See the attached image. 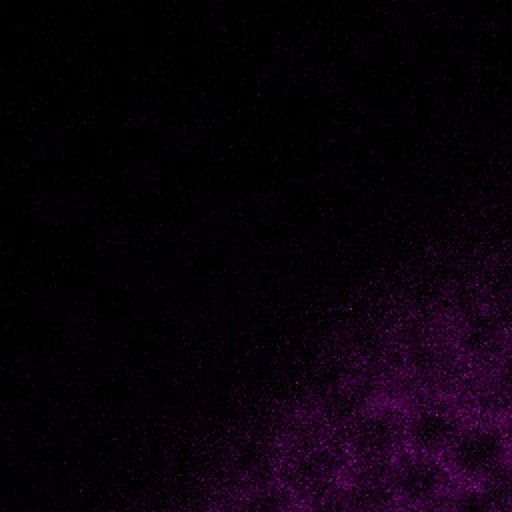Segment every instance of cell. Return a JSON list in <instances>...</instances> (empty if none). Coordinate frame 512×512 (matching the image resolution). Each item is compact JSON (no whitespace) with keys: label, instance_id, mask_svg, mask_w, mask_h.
<instances>
[{"label":"cell","instance_id":"11","mask_svg":"<svg viewBox=\"0 0 512 512\" xmlns=\"http://www.w3.org/2000/svg\"><path fill=\"white\" fill-rule=\"evenodd\" d=\"M498 420H500V426L504 430V438L508 442V450H510V456H512V406L506 408L502 412V416H498Z\"/></svg>","mask_w":512,"mask_h":512},{"label":"cell","instance_id":"1","mask_svg":"<svg viewBox=\"0 0 512 512\" xmlns=\"http://www.w3.org/2000/svg\"><path fill=\"white\" fill-rule=\"evenodd\" d=\"M352 458L338 436H324L314 442L280 450L278 480L300 500L334 484L344 482Z\"/></svg>","mask_w":512,"mask_h":512},{"label":"cell","instance_id":"7","mask_svg":"<svg viewBox=\"0 0 512 512\" xmlns=\"http://www.w3.org/2000/svg\"><path fill=\"white\" fill-rule=\"evenodd\" d=\"M374 402L372 384L352 378L350 382L322 394L312 410L316 418L326 426V430L338 438L360 418Z\"/></svg>","mask_w":512,"mask_h":512},{"label":"cell","instance_id":"4","mask_svg":"<svg viewBox=\"0 0 512 512\" xmlns=\"http://www.w3.org/2000/svg\"><path fill=\"white\" fill-rule=\"evenodd\" d=\"M450 478L452 474L444 458L438 456L404 450L392 462L394 492L400 508L416 512L432 508L444 500Z\"/></svg>","mask_w":512,"mask_h":512},{"label":"cell","instance_id":"8","mask_svg":"<svg viewBox=\"0 0 512 512\" xmlns=\"http://www.w3.org/2000/svg\"><path fill=\"white\" fill-rule=\"evenodd\" d=\"M224 512H300V498L276 478L238 490Z\"/></svg>","mask_w":512,"mask_h":512},{"label":"cell","instance_id":"9","mask_svg":"<svg viewBox=\"0 0 512 512\" xmlns=\"http://www.w3.org/2000/svg\"><path fill=\"white\" fill-rule=\"evenodd\" d=\"M484 384L486 394L496 404H500L502 412L512 406V340H504L498 352L488 360V374Z\"/></svg>","mask_w":512,"mask_h":512},{"label":"cell","instance_id":"2","mask_svg":"<svg viewBox=\"0 0 512 512\" xmlns=\"http://www.w3.org/2000/svg\"><path fill=\"white\" fill-rule=\"evenodd\" d=\"M508 458V442L496 416L466 420L444 454L450 474L466 482H486L508 462Z\"/></svg>","mask_w":512,"mask_h":512},{"label":"cell","instance_id":"6","mask_svg":"<svg viewBox=\"0 0 512 512\" xmlns=\"http://www.w3.org/2000/svg\"><path fill=\"white\" fill-rule=\"evenodd\" d=\"M392 462L350 464L344 486L352 512H392L398 508L392 480Z\"/></svg>","mask_w":512,"mask_h":512},{"label":"cell","instance_id":"3","mask_svg":"<svg viewBox=\"0 0 512 512\" xmlns=\"http://www.w3.org/2000/svg\"><path fill=\"white\" fill-rule=\"evenodd\" d=\"M340 440L352 462H392L406 450V408L378 400Z\"/></svg>","mask_w":512,"mask_h":512},{"label":"cell","instance_id":"10","mask_svg":"<svg viewBox=\"0 0 512 512\" xmlns=\"http://www.w3.org/2000/svg\"><path fill=\"white\" fill-rule=\"evenodd\" d=\"M300 512H352L344 482L322 488L300 500Z\"/></svg>","mask_w":512,"mask_h":512},{"label":"cell","instance_id":"5","mask_svg":"<svg viewBox=\"0 0 512 512\" xmlns=\"http://www.w3.org/2000/svg\"><path fill=\"white\" fill-rule=\"evenodd\" d=\"M466 420L448 400H420L406 408V450L444 458Z\"/></svg>","mask_w":512,"mask_h":512},{"label":"cell","instance_id":"12","mask_svg":"<svg viewBox=\"0 0 512 512\" xmlns=\"http://www.w3.org/2000/svg\"><path fill=\"white\" fill-rule=\"evenodd\" d=\"M392 512H416V510H408V508H400V506H398V508H394Z\"/></svg>","mask_w":512,"mask_h":512}]
</instances>
